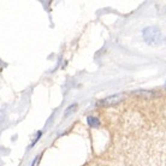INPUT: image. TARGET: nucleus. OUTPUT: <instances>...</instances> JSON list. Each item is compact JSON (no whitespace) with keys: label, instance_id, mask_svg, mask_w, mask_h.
Here are the masks:
<instances>
[{"label":"nucleus","instance_id":"nucleus-1","mask_svg":"<svg viewBox=\"0 0 166 166\" xmlns=\"http://www.w3.org/2000/svg\"><path fill=\"white\" fill-rule=\"evenodd\" d=\"M89 124H91V125H96L97 121L95 120V118H89Z\"/></svg>","mask_w":166,"mask_h":166}]
</instances>
